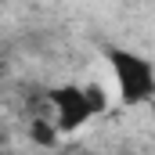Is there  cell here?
Instances as JSON below:
<instances>
[{"label": "cell", "instance_id": "1", "mask_svg": "<svg viewBox=\"0 0 155 155\" xmlns=\"http://www.w3.org/2000/svg\"><path fill=\"white\" fill-rule=\"evenodd\" d=\"M105 61L116 76V90L123 105H141L155 97V65L144 54H134L126 47H112L105 43Z\"/></svg>", "mask_w": 155, "mask_h": 155}, {"label": "cell", "instance_id": "2", "mask_svg": "<svg viewBox=\"0 0 155 155\" xmlns=\"http://www.w3.org/2000/svg\"><path fill=\"white\" fill-rule=\"evenodd\" d=\"M47 101H51V108H54V126H58V134H72V130L87 126V123L94 119V108H90V101H87V90L76 87V83L54 87V90L47 94Z\"/></svg>", "mask_w": 155, "mask_h": 155}, {"label": "cell", "instance_id": "3", "mask_svg": "<svg viewBox=\"0 0 155 155\" xmlns=\"http://www.w3.org/2000/svg\"><path fill=\"white\" fill-rule=\"evenodd\" d=\"M29 134H33V141L43 144V148H54V144H58V126L47 123V119H36V123L29 126Z\"/></svg>", "mask_w": 155, "mask_h": 155}, {"label": "cell", "instance_id": "4", "mask_svg": "<svg viewBox=\"0 0 155 155\" xmlns=\"http://www.w3.org/2000/svg\"><path fill=\"white\" fill-rule=\"evenodd\" d=\"M83 90H87V101H90V108H94V116H101V112L108 108V97H105V90H101L97 83H87Z\"/></svg>", "mask_w": 155, "mask_h": 155}, {"label": "cell", "instance_id": "5", "mask_svg": "<svg viewBox=\"0 0 155 155\" xmlns=\"http://www.w3.org/2000/svg\"><path fill=\"white\" fill-rule=\"evenodd\" d=\"M0 144H4V134H0Z\"/></svg>", "mask_w": 155, "mask_h": 155}]
</instances>
